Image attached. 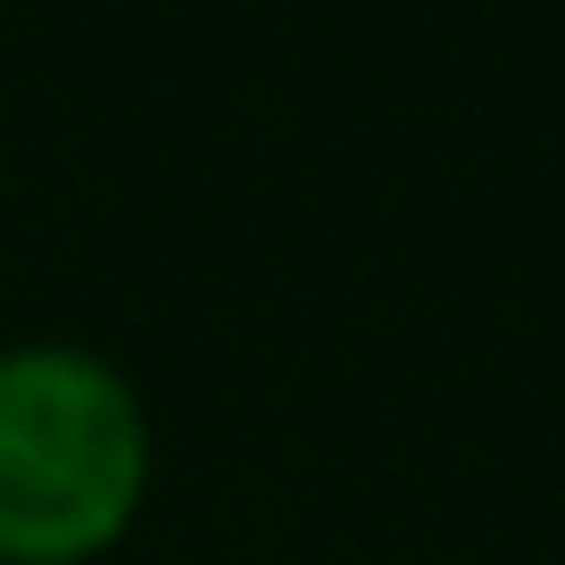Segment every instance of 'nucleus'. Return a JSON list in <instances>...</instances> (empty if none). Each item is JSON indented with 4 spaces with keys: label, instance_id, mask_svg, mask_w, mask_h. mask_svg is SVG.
<instances>
[{
    "label": "nucleus",
    "instance_id": "obj_1",
    "mask_svg": "<svg viewBox=\"0 0 565 565\" xmlns=\"http://www.w3.org/2000/svg\"><path fill=\"white\" fill-rule=\"evenodd\" d=\"M159 424L75 333L0 341V565H100L150 508Z\"/></svg>",
    "mask_w": 565,
    "mask_h": 565
}]
</instances>
